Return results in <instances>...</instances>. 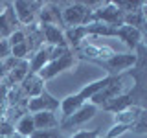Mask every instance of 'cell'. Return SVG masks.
Wrapping results in <instances>:
<instances>
[{"instance_id":"7a4b0ae2","label":"cell","mask_w":147,"mask_h":138,"mask_svg":"<svg viewBox=\"0 0 147 138\" xmlns=\"http://www.w3.org/2000/svg\"><path fill=\"white\" fill-rule=\"evenodd\" d=\"M125 13L114 2H103L98 9H92V22H101L109 26H121Z\"/></svg>"},{"instance_id":"603a6c76","label":"cell","mask_w":147,"mask_h":138,"mask_svg":"<svg viewBox=\"0 0 147 138\" xmlns=\"http://www.w3.org/2000/svg\"><path fill=\"white\" fill-rule=\"evenodd\" d=\"M28 53H30V50H28V44L26 43L17 44V46H11V57H15V59L24 61V59L28 57Z\"/></svg>"},{"instance_id":"83f0119b","label":"cell","mask_w":147,"mask_h":138,"mask_svg":"<svg viewBox=\"0 0 147 138\" xmlns=\"http://www.w3.org/2000/svg\"><path fill=\"white\" fill-rule=\"evenodd\" d=\"M99 136H101L99 129H92V131L85 129V131H77L76 135H72L70 138H99Z\"/></svg>"},{"instance_id":"8992f818","label":"cell","mask_w":147,"mask_h":138,"mask_svg":"<svg viewBox=\"0 0 147 138\" xmlns=\"http://www.w3.org/2000/svg\"><path fill=\"white\" fill-rule=\"evenodd\" d=\"M72 66H74V53L68 52V53L61 55L59 59H53V61H50V63L42 68V70L37 74V76H39L42 81H48V79H52V77H55L59 72L68 70V68H72Z\"/></svg>"},{"instance_id":"4316f807","label":"cell","mask_w":147,"mask_h":138,"mask_svg":"<svg viewBox=\"0 0 147 138\" xmlns=\"http://www.w3.org/2000/svg\"><path fill=\"white\" fill-rule=\"evenodd\" d=\"M134 129L136 133H147V110H142L140 118H138V122L134 123Z\"/></svg>"},{"instance_id":"cb8c5ba5","label":"cell","mask_w":147,"mask_h":138,"mask_svg":"<svg viewBox=\"0 0 147 138\" xmlns=\"http://www.w3.org/2000/svg\"><path fill=\"white\" fill-rule=\"evenodd\" d=\"M127 131H131V127H129V125H123V123H114V125L110 127V131L107 133V136H105V138H118V136L125 135Z\"/></svg>"},{"instance_id":"44dd1931","label":"cell","mask_w":147,"mask_h":138,"mask_svg":"<svg viewBox=\"0 0 147 138\" xmlns=\"http://www.w3.org/2000/svg\"><path fill=\"white\" fill-rule=\"evenodd\" d=\"M28 74H30V63H28L26 59H24V61H20L11 72H9V76H11V81H15V83H22Z\"/></svg>"},{"instance_id":"ba28073f","label":"cell","mask_w":147,"mask_h":138,"mask_svg":"<svg viewBox=\"0 0 147 138\" xmlns=\"http://www.w3.org/2000/svg\"><path fill=\"white\" fill-rule=\"evenodd\" d=\"M121 94H123V77L118 76L116 81L110 83L107 89H103L101 92H98V94L90 99V103H94L96 107H105L107 103H110L112 99H116L118 96H121Z\"/></svg>"},{"instance_id":"7402d4cb","label":"cell","mask_w":147,"mask_h":138,"mask_svg":"<svg viewBox=\"0 0 147 138\" xmlns=\"http://www.w3.org/2000/svg\"><path fill=\"white\" fill-rule=\"evenodd\" d=\"M13 31H15V30H13V26L9 24L7 17L4 15V11H2V13H0V37H2V39H7Z\"/></svg>"},{"instance_id":"f546056e","label":"cell","mask_w":147,"mask_h":138,"mask_svg":"<svg viewBox=\"0 0 147 138\" xmlns=\"http://www.w3.org/2000/svg\"><path fill=\"white\" fill-rule=\"evenodd\" d=\"M9 138H26V136H22V135H18V133H13Z\"/></svg>"},{"instance_id":"f1b7e54d","label":"cell","mask_w":147,"mask_h":138,"mask_svg":"<svg viewBox=\"0 0 147 138\" xmlns=\"http://www.w3.org/2000/svg\"><path fill=\"white\" fill-rule=\"evenodd\" d=\"M142 37H145V43H147V22H145V26H144V33H142Z\"/></svg>"},{"instance_id":"52a82bcc","label":"cell","mask_w":147,"mask_h":138,"mask_svg":"<svg viewBox=\"0 0 147 138\" xmlns=\"http://www.w3.org/2000/svg\"><path fill=\"white\" fill-rule=\"evenodd\" d=\"M136 63H138V57L134 53H114L107 61H101V64L110 70V76H118L119 72H125L127 68L134 66Z\"/></svg>"},{"instance_id":"d6986e66","label":"cell","mask_w":147,"mask_h":138,"mask_svg":"<svg viewBox=\"0 0 147 138\" xmlns=\"http://www.w3.org/2000/svg\"><path fill=\"white\" fill-rule=\"evenodd\" d=\"M17 133L26 138H30L31 135L35 133V123H33V114L26 112L24 116H20V120H18L17 123Z\"/></svg>"},{"instance_id":"3957f363","label":"cell","mask_w":147,"mask_h":138,"mask_svg":"<svg viewBox=\"0 0 147 138\" xmlns=\"http://www.w3.org/2000/svg\"><path fill=\"white\" fill-rule=\"evenodd\" d=\"M44 2H24V0H17L13 2V9L15 15L20 22V26H31L35 24V18L40 13Z\"/></svg>"},{"instance_id":"9a60e30c","label":"cell","mask_w":147,"mask_h":138,"mask_svg":"<svg viewBox=\"0 0 147 138\" xmlns=\"http://www.w3.org/2000/svg\"><path fill=\"white\" fill-rule=\"evenodd\" d=\"M33 123L35 131H44V129H55L59 127V118L55 116V112H35L33 114Z\"/></svg>"},{"instance_id":"277c9868","label":"cell","mask_w":147,"mask_h":138,"mask_svg":"<svg viewBox=\"0 0 147 138\" xmlns=\"http://www.w3.org/2000/svg\"><path fill=\"white\" fill-rule=\"evenodd\" d=\"M59 107H61V101L57 98H53L52 94H50L48 90H42L39 96H35V98H30L28 99V112L35 114V112H44V110H48V112H55Z\"/></svg>"},{"instance_id":"d4e9b609","label":"cell","mask_w":147,"mask_h":138,"mask_svg":"<svg viewBox=\"0 0 147 138\" xmlns=\"http://www.w3.org/2000/svg\"><path fill=\"white\" fill-rule=\"evenodd\" d=\"M30 138H63L57 129H44V131H35Z\"/></svg>"},{"instance_id":"ffe728a7","label":"cell","mask_w":147,"mask_h":138,"mask_svg":"<svg viewBox=\"0 0 147 138\" xmlns=\"http://www.w3.org/2000/svg\"><path fill=\"white\" fill-rule=\"evenodd\" d=\"M131 103H132V99H131V96L129 94H121V96H118L116 99H112L110 103L105 105V110H110V112H121V110H125L131 107Z\"/></svg>"},{"instance_id":"5b68a950","label":"cell","mask_w":147,"mask_h":138,"mask_svg":"<svg viewBox=\"0 0 147 138\" xmlns=\"http://www.w3.org/2000/svg\"><path fill=\"white\" fill-rule=\"evenodd\" d=\"M98 109H99V107H96L94 103H90V101H85V103H83L81 107L72 114V116L61 120V122H59V127L70 129V127H76V125H81V123H85V122H88V120L94 118L96 112H98Z\"/></svg>"},{"instance_id":"ac0fdd59","label":"cell","mask_w":147,"mask_h":138,"mask_svg":"<svg viewBox=\"0 0 147 138\" xmlns=\"http://www.w3.org/2000/svg\"><path fill=\"white\" fill-rule=\"evenodd\" d=\"M142 114V109L138 107H129L125 110H121V112H118L116 116H114V120H116V123H123V125H129V127H134V123L138 122V118H140Z\"/></svg>"},{"instance_id":"9c48e42d","label":"cell","mask_w":147,"mask_h":138,"mask_svg":"<svg viewBox=\"0 0 147 138\" xmlns=\"http://www.w3.org/2000/svg\"><path fill=\"white\" fill-rule=\"evenodd\" d=\"M40 30H42V37H44V43L48 46H55V48H70L64 39V30L52 24H39Z\"/></svg>"},{"instance_id":"484cf974","label":"cell","mask_w":147,"mask_h":138,"mask_svg":"<svg viewBox=\"0 0 147 138\" xmlns=\"http://www.w3.org/2000/svg\"><path fill=\"white\" fill-rule=\"evenodd\" d=\"M7 41H9V44H11V46H17V44H22V43H26V31L20 28V30L13 31V33L7 37Z\"/></svg>"},{"instance_id":"4dcf8cb0","label":"cell","mask_w":147,"mask_h":138,"mask_svg":"<svg viewBox=\"0 0 147 138\" xmlns=\"http://www.w3.org/2000/svg\"><path fill=\"white\" fill-rule=\"evenodd\" d=\"M99 138H105V136H99Z\"/></svg>"},{"instance_id":"4fadbf2b","label":"cell","mask_w":147,"mask_h":138,"mask_svg":"<svg viewBox=\"0 0 147 138\" xmlns=\"http://www.w3.org/2000/svg\"><path fill=\"white\" fill-rule=\"evenodd\" d=\"M52 46L42 44L37 52L31 55V63H30V74H39L42 68L52 61Z\"/></svg>"},{"instance_id":"6da1fadb","label":"cell","mask_w":147,"mask_h":138,"mask_svg":"<svg viewBox=\"0 0 147 138\" xmlns=\"http://www.w3.org/2000/svg\"><path fill=\"white\" fill-rule=\"evenodd\" d=\"M92 22V9L85 2H74L68 4L63 9V24L66 28H76V26H86Z\"/></svg>"},{"instance_id":"2e32d148","label":"cell","mask_w":147,"mask_h":138,"mask_svg":"<svg viewBox=\"0 0 147 138\" xmlns=\"http://www.w3.org/2000/svg\"><path fill=\"white\" fill-rule=\"evenodd\" d=\"M86 37H88V31H86L85 26H76V28H66L64 30V39H66L68 46H72V48H79L83 41H86Z\"/></svg>"},{"instance_id":"5bb4252c","label":"cell","mask_w":147,"mask_h":138,"mask_svg":"<svg viewBox=\"0 0 147 138\" xmlns=\"http://www.w3.org/2000/svg\"><path fill=\"white\" fill-rule=\"evenodd\" d=\"M22 94L28 96V98H35V96H39L40 92L44 90V81L40 79L37 74H28L24 77V81H22Z\"/></svg>"},{"instance_id":"e0dca14e","label":"cell","mask_w":147,"mask_h":138,"mask_svg":"<svg viewBox=\"0 0 147 138\" xmlns=\"http://www.w3.org/2000/svg\"><path fill=\"white\" fill-rule=\"evenodd\" d=\"M83 103H85V99H83L79 94H70V96H66L64 99H61V112H63V120H64V118H68V116H72V114L76 112V110L79 109Z\"/></svg>"},{"instance_id":"8fae6325","label":"cell","mask_w":147,"mask_h":138,"mask_svg":"<svg viewBox=\"0 0 147 138\" xmlns=\"http://www.w3.org/2000/svg\"><path fill=\"white\" fill-rule=\"evenodd\" d=\"M116 77L118 76H105V77H101V79H96V81H92V83H88V85H85L83 87V89L77 92V94L81 96L83 99L85 101H90L92 98H94L96 94H98V92H101L103 89H107V87L110 85V83H114L116 81Z\"/></svg>"},{"instance_id":"7c38bea8","label":"cell","mask_w":147,"mask_h":138,"mask_svg":"<svg viewBox=\"0 0 147 138\" xmlns=\"http://www.w3.org/2000/svg\"><path fill=\"white\" fill-rule=\"evenodd\" d=\"M116 37L127 46L129 50H136L138 44H140V41L144 39L140 30H136V28H132V26H125V24H121L116 30Z\"/></svg>"},{"instance_id":"30bf717a","label":"cell","mask_w":147,"mask_h":138,"mask_svg":"<svg viewBox=\"0 0 147 138\" xmlns=\"http://www.w3.org/2000/svg\"><path fill=\"white\" fill-rule=\"evenodd\" d=\"M40 17V24H52V26H57V28H64L63 24V9H59L57 4H44L42 9L39 13Z\"/></svg>"}]
</instances>
